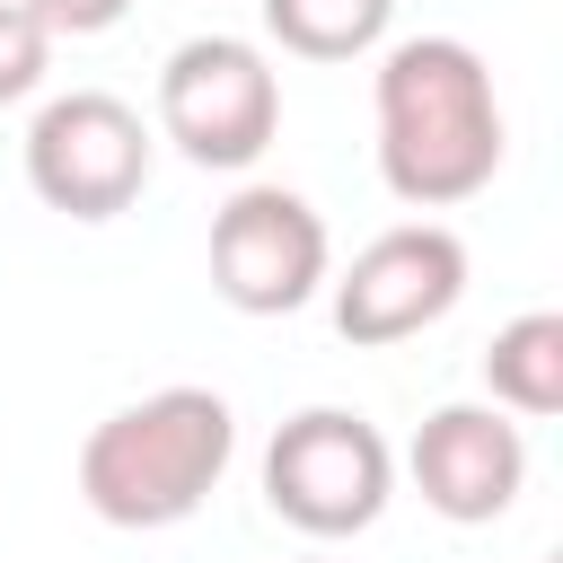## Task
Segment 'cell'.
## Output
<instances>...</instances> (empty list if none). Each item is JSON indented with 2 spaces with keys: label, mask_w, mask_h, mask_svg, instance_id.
<instances>
[{
  "label": "cell",
  "mask_w": 563,
  "mask_h": 563,
  "mask_svg": "<svg viewBox=\"0 0 563 563\" xmlns=\"http://www.w3.org/2000/svg\"><path fill=\"white\" fill-rule=\"evenodd\" d=\"M378 176L405 211L475 202L501 167V97L475 44L457 35H405L378 62Z\"/></svg>",
  "instance_id": "1"
},
{
  "label": "cell",
  "mask_w": 563,
  "mask_h": 563,
  "mask_svg": "<svg viewBox=\"0 0 563 563\" xmlns=\"http://www.w3.org/2000/svg\"><path fill=\"white\" fill-rule=\"evenodd\" d=\"M238 457V413L211 387H158L106 413L79 440V501L106 528H176L194 519Z\"/></svg>",
  "instance_id": "2"
},
{
  "label": "cell",
  "mask_w": 563,
  "mask_h": 563,
  "mask_svg": "<svg viewBox=\"0 0 563 563\" xmlns=\"http://www.w3.org/2000/svg\"><path fill=\"white\" fill-rule=\"evenodd\" d=\"M387 493H396V449L352 405H308L264 449V501H273V519H290L317 545L361 537L387 510Z\"/></svg>",
  "instance_id": "3"
},
{
  "label": "cell",
  "mask_w": 563,
  "mask_h": 563,
  "mask_svg": "<svg viewBox=\"0 0 563 563\" xmlns=\"http://www.w3.org/2000/svg\"><path fill=\"white\" fill-rule=\"evenodd\" d=\"M158 132L194 167H255L282 132V79L246 35H194L158 70Z\"/></svg>",
  "instance_id": "4"
},
{
  "label": "cell",
  "mask_w": 563,
  "mask_h": 563,
  "mask_svg": "<svg viewBox=\"0 0 563 563\" xmlns=\"http://www.w3.org/2000/svg\"><path fill=\"white\" fill-rule=\"evenodd\" d=\"M26 185L62 211V220H114L141 202L150 185V123L106 97V88H70L26 123Z\"/></svg>",
  "instance_id": "5"
},
{
  "label": "cell",
  "mask_w": 563,
  "mask_h": 563,
  "mask_svg": "<svg viewBox=\"0 0 563 563\" xmlns=\"http://www.w3.org/2000/svg\"><path fill=\"white\" fill-rule=\"evenodd\" d=\"M325 220L308 194L290 185H238L220 211H211V290L238 308V317H290L325 290Z\"/></svg>",
  "instance_id": "6"
},
{
  "label": "cell",
  "mask_w": 563,
  "mask_h": 563,
  "mask_svg": "<svg viewBox=\"0 0 563 563\" xmlns=\"http://www.w3.org/2000/svg\"><path fill=\"white\" fill-rule=\"evenodd\" d=\"M457 299H466V246H457V229L405 220V229H378L343 264V282H334V334L361 343V352H387V343H413L422 325H440Z\"/></svg>",
  "instance_id": "7"
},
{
  "label": "cell",
  "mask_w": 563,
  "mask_h": 563,
  "mask_svg": "<svg viewBox=\"0 0 563 563\" xmlns=\"http://www.w3.org/2000/svg\"><path fill=\"white\" fill-rule=\"evenodd\" d=\"M405 475H413V493H422L440 519L484 528V519H501V510L519 501V484H528V440H519V422H510L501 405H440V413H422V431H413V449H405Z\"/></svg>",
  "instance_id": "8"
},
{
  "label": "cell",
  "mask_w": 563,
  "mask_h": 563,
  "mask_svg": "<svg viewBox=\"0 0 563 563\" xmlns=\"http://www.w3.org/2000/svg\"><path fill=\"white\" fill-rule=\"evenodd\" d=\"M484 387H493L501 413H528V422L563 413V317H554V308L510 317V325L484 343Z\"/></svg>",
  "instance_id": "9"
},
{
  "label": "cell",
  "mask_w": 563,
  "mask_h": 563,
  "mask_svg": "<svg viewBox=\"0 0 563 563\" xmlns=\"http://www.w3.org/2000/svg\"><path fill=\"white\" fill-rule=\"evenodd\" d=\"M396 26V0H264V35L299 62H361Z\"/></svg>",
  "instance_id": "10"
},
{
  "label": "cell",
  "mask_w": 563,
  "mask_h": 563,
  "mask_svg": "<svg viewBox=\"0 0 563 563\" xmlns=\"http://www.w3.org/2000/svg\"><path fill=\"white\" fill-rule=\"evenodd\" d=\"M44 70H53V35H44L18 0H0V106L35 97V88H44Z\"/></svg>",
  "instance_id": "11"
},
{
  "label": "cell",
  "mask_w": 563,
  "mask_h": 563,
  "mask_svg": "<svg viewBox=\"0 0 563 563\" xmlns=\"http://www.w3.org/2000/svg\"><path fill=\"white\" fill-rule=\"evenodd\" d=\"M44 35H106V26H123V9L132 0H18Z\"/></svg>",
  "instance_id": "12"
},
{
  "label": "cell",
  "mask_w": 563,
  "mask_h": 563,
  "mask_svg": "<svg viewBox=\"0 0 563 563\" xmlns=\"http://www.w3.org/2000/svg\"><path fill=\"white\" fill-rule=\"evenodd\" d=\"M308 563H325V554H308Z\"/></svg>",
  "instance_id": "13"
}]
</instances>
